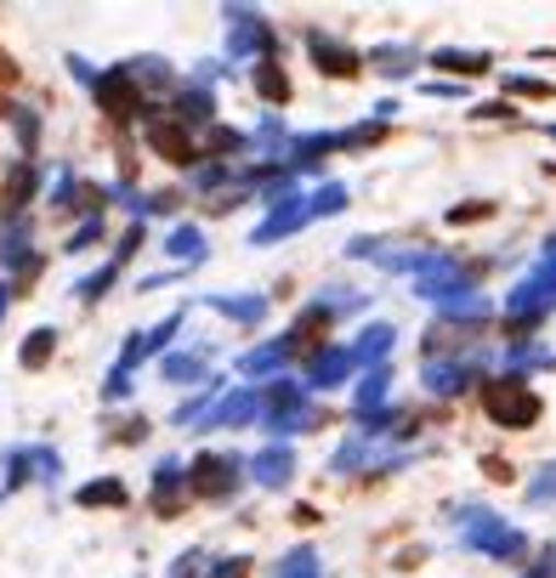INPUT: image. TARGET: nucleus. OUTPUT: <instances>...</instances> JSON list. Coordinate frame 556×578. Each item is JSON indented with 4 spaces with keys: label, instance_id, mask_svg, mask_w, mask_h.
<instances>
[{
    "label": "nucleus",
    "instance_id": "nucleus-1",
    "mask_svg": "<svg viewBox=\"0 0 556 578\" xmlns=\"http://www.w3.org/2000/svg\"><path fill=\"white\" fill-rule=\"evenodd\" d=\"M551 313H556V238L545 245L540 267L529 272V279H517V290L506 295V324L511 329H534Z\"/></svg>",
    "mask_w": 556,
    "mask_h": 578
},
{
    "label": "nucleus",
    "instance_id": "nucleus-2",
    "mask_svg": "<svg viewBox=\"0 0 556 578\" xmlns=\"http://www.w3.org/2000/svg\"><path fill=\"white\" fill-rule=\"evenodd\" d=\"M256 403L268 408V420H273L279 437H296V431H318V426H324V408H318V403L307 397V386H296V381H273Z\"/></svg>",
    "mask_w": 556,
    "mask_h": 578
},
{
    "label": "nucleus",
    "instance_id": "nucleus-3",
    "mask_svg": "<svg viewBox=\"0 0 556 578\" xmlns=\"http://www.w3.org/2000/svg\"><path fill=\"white\" fill-rule=\"evenodd\" d=\"M461 544H466V551H483V556H500V562L529 551V539H522L517 528H506L500 517H488L483 505H466L461 510Z\"/></svg>",
    "mask_w": 556,
    "mask_h": 578
},
{
    "label": "nucleus",
    "instance_id": "nucleus-4",
    "mask_svg": "<svg viewBox=\"0 0 556 578\" xmlns=\"http://www.w3.org/2000/svg\"><path fill=\"white\" fill-rule=\"evenodd\" d=\"M483 408H488V420L506 426V431H529V426L545 415L540 392H529L522 381H495V386H483Z\"/></svg>",
    "mask_w": 556,
    "mask_h": 578
},
{
    "label": "nucleus",
    "instance_id": "nucleus-5",
    "mask_svg": "<svg viewBox=\"0 0 556 578\" xmlns=\"http://www.w3.org/2000/svg\"><path fill=\"white\" fill-rule=\"evenodd\" d=\"M273 46H279V34L256 7H227V57L245 63V57H268Z\"/></svg>",
    "mask_w": 556,
    "mask_h": 578
},
{
    "label": "nucleus",
    "instance_id": "nucleus-6",
    "mask_svg": "<svg viewBox=\"0 0 556 578\" xmlns=\"http://www.w3.org/2000/svg\"><path fill=\"white\" fill-rule=\"evenodd\" d=\"M239 460L234 454H200L188 465V494H200V499H234L239 494Z\"/></svg>",
    "mask_w": 556,
    "mask_h": 578
},
{
    "label": "nucleus",
    "instance_id": "nucleus-7",
    "mask_svg": "<svg viewBox=\"0 0 556 578\" xmlns=\"http://www.w3.org/2000/svg\"><path fill=\"white\" fill-rule=\"evenodd\" d=\"M347 256H352V261H375V267H386V272H420L438 250H427V245H392V238H352Z\"/></svg>",
    "mask_w": 556,
    "mask_h": 578
},
{
    "label": "nucleus",
    "instance_id": "nucleus-8",
    "mask_svg": "<svg viewBox=\"0 0 556 578\" xmlns=\"http://www.w3.org/2000/svg\"><path fill=\"white\" fill-rule=\"evenodd\" d=\"M415 295H420V301H438V306H443V301H454V295H472V284H466L461 261L438 250L427 267L415 272Z\"/></svg>",
    "mask_w": 556,
    "mask_h": 578
},
{
    "label": "nucleus",
    "instance_id": "nucleus-9",
    "mask_svg": "<svg viewBox=\"0 0 556 578\" xmlns=\"http://www.w3.org/2000/svg\"><path fill=\"white\" fill-rule=\"evenodd\" d=\"M91 97L103 102V109H109L114 120H137V114H148V102H143V91H137V86H131L125 68H97Z\"/></svg>",
    "mask_w": 556,
    "mask_h": 578
},
{
    "label": "nucleus",
    "instance_id": "nucleus-10",
    "mask_svg": "<svg viewBox=\"0 0 556 578\" xmlns=\"http://www.w3.org/2000/svg\"><path fill=\"white\" fill-rule=\"evenodd\" d=\"M302 227H307V199H302L296 188H290V182H279L268 222H261L250 238H256V245H273V238H290V233H302Z\"/></svg>",
    "mask_w": 556,
    "mask_h": 578
},
{
    "label": "nucleus",
    "instance_id": "nucleus-11",
    "mask_svg": "<svg viewBox=\"0 0 556 578\" xmlns=\"http://www.w3.org/2000/svg\"><path fill=\"white\" fill-rule=\"evenodd\" d=\"M307 52H313V63L324 68V75H336V80H352L358 68H364V52L347 46V41H336V34H324V29L307 34Z\"/></svg>",
    "mask_w": 556,
    "mask_h": 578
},
{
    "label": "nucleus",
    "instance_id": "nucleus-12",
    "mask_svg": "<svg viewBox=\"0 0 556 578\" xmlns=\"http://www.w3.org/2000/svg\"><path fill=\"white\" fill-rule=\"evenodd\" d=\"M177 329H182V313L159 318V324H154V329H143V335H131V340H125V352H120V363H114V374H125V381H131V369H137L143 358H159V352H166Z\"/></svg>",
    "mask_w": 556,
    "mask_h": 578
},
{
    "label": "nucleus",
    "instance_id": "nucleus-13",
    "mask_svg": "<svg viewBox=\"0 0 556 578\" xmlns=\"http://www.w3.org/2000/svg\"><path fill=\"white\" fill-rule=\"evenodd\" d=\"M261 415V403H256V392L250 386H234L222 403H211V415H205V426L211 431H239V426H250Z\"/></svg>",
    "mask_w": 556,
    "mask_h": 578
},
{
    "label": "nucleus",
    "instance_id": "nucleus-14",
    "mask_svg": "<svg viewBox=\"0 0 556 578\" xmlns=\"http://www.w3.org/2000/svg\"><path fill=\"white\" fill-rule=\"evenodd\" d=\"M12 471V483H23V476H35V483H57L63 476V460H57V449H12L7 460H0Z\"/></svg>",
    "mask_w": 556,
    "mask_h": 578
},
{
    "label": "nucleus",
    "instance_id": "nucleus-15",
    "mask_svg": "<svg viewBox=\"0 0 556 578\" xmlns=\"http://www.w3.org/2000/svg\"><path fill=\"white\" fill-rule=\"evenodd\" d=\"M148 148L159 159H171V165H193V159H200V154H193V136L177 120H148Z\"/></svg>",
    "mask_w": 556,
    "mask_h": 578
},
{
    "label": "nucleus",
    "instance_id": "nucleus-16",
    "mask_svg": "<svg viewBox=\"0 0 556 578\" xmlns=\"http://www.w3.org/2000/svg\"><path fill=\"white\" fill-rule=\"evenodd\" d=\"M472 381H477V358H449V363L432 358V363H427V386H432L438 397H461Z\"/></svg>",
    "mask_w": 556,
    "mask_h": 578
},
{
    "label": "nucleus",
    "instance_id": "nucleus-17",
    "mask_svg": "<svg viewBox=\"0 0 556 578\" xmlns=\"http://www.w3.org/2000/svg\"><path fill=\"white\" fill-rule=\"evenodd\" d=\"M182 499H188V471L177 460H159V471H154V510L159 517H177Z\"/></svg>",
    "mask_w": 556,
    "mask_h": 578
},
{
    "label": "nucleus",
    "instance_id": "nucleus-18",
    "mask_svg": "<svg viewBox=\"0 0 556 578\" xmlns=\"http://www.w3.org/2000/svg\"><path fill=\"white\" fill-rule=\"evenodd\" d=\"M177 125L188 131V125H216V97H211V86H177Z\"/></svg>",
    "mask_w": 556,
    "mask_h": 578
},
{
    "label": "nucleus",
    "instance_id": "nucleus-19",
    "mask_svg": "<svg viewBox=\"0 0 556 578\" xmlns=\"http://www.w3.org/2000/svg\"><path fill=\"white\" fill-rule=\"evenodd\" d=\"M245 471L256 476L261 488H284L290 476H296V454H290V449H279V442H273V449H261V454H256Z\"/></svg>",
    "mask_w": 556,
    "mask_h": 578
},
{
    "label": "nucleus",
    "instance_id": "nucleus-20",
    "mask_svg": "<svg viewBox=\"0 0 556 578\" xmlns=\"http://www.w3.org/2000/svg\"><path fill=\"white\" fill-rule=\"evenodd\" d=\"M205 306L222 313V318H234V324H245V329H256L261 318H268V295H205Z\"/></svg>",
    "mask_w": 556,
    "mask_h": 578
},
{
    "label": "nucleus",
    "instance_id": "nucleus-21",
    "mask_svg": "<svg viewBox=\"0 0 556 578\" xmlns=\"http://www.w3.org/2000/svg\"><path fill=\"white\" fill-rule=\"evenodd\" d=\"M352 369H358V363H352L347 347H324V352H313V363H307V381H313V386H341Z\"/></svg>",
    "mask_w": 556,
    "mask_h": 578
},
{
    "label": "nucleus",
    "instance_id": "nucleus-22",
    "mask_svg": "<svg viewBox=\"0 0 556 578\" xmlns=\"http://www.w3.org/2000/svg\"><path fill=\"white\" fill-rule=\"evenodd\" d=\"M0 267L7 272L35 267V256H29V216H12L7 227H0Z\"/></svg>",
    "mask_w": 556,
    "mask_h": 578
},
{
    "label": "nucleus",
    "instance_id": "nucleus-23",
    "mask_svg": "<svg viewBox=\"0 0 556 578\" xmlns=\"http://www.w3.org/2000/svg\"><path fill=\"white\" fill-rule=\"evenodd\" d=\"M392 340H398V329H392V324H370L364 335H358V347H347V352H352L358 369H370V363L381 369V358L392 352Z\"/></svg>",
    "mask_w": 556,
    "mask_h": 578
},
{
    "label": "nucleus",
    "instance_id": "nucleus-24",
    "mask_svg": "<svg viewBox=\"0 0 556 578\" xmlns=\"http://www.w3.org/2000/svg\"><path fill=\"white\" fill-rule=\"evenodd\" d=\"M364 63L375 68V75H386V80H404V75H415L420 52H415V46H370Z\"/></svg>",
    "mask_w": 556,
    "mask_h": 578
},
{
    "label": "nucleus",
    "instance_id": "nucleus-25",
    "mask_svg": "<svg viewBox=\"0 0 556 578\" xmlns=\"http://www.w3.org/2000/svg\"><path fill=\"white\" fill-rule=\"evenodd\" d=\"M131 494H125V483L120 476H97V483H86L80 494H75V505H86V510H120Z\"/></svg>",
    "mask_w": 556,
    "mask_h": 578
},
{
    "label": "nucleus",
    "instance_id": "nucleus-26",
    "mask_svg": "<svg viewBox=\"0 0 556 578\" xmlns=\"http://www.w3.org/2000/svg\"><path fill=\"white\" fill-rule=\"evenodd\" d=\"M432 68H449V75H488V68H495V57H488V52L443 46V52H432Z\"/></svg>",
    "mask_w": 556,
    "mask_h": 578
},
{
    "label": "nucleus",
    "instance_id": "nucleus-27",
    "mask_svg": "<svg viewBox=\"0 0 556 578\" xmlns=\"http://www.w3.org/2000/svg\"><path fill=\"white\" fill-rule=\"evenodd\" d=\"M125 75H131V86H137V91H143V86L159 91V86H171V80H177L166 57H131V63H125Z\"/></svg>",
    "mask_w": 556,
    "mask_h": 578
},
{
    "label": "nucleus",
    "instance_id": "nucleus-28",
    "mask_svg": "<svg viewBox=\"0 0 556 578\" xmlns=\"http://www.w3.org/2000/svg\"><path fill=\"white\" fill-rule=\"evenodd\" d=\"M529 369H556V352L551 347H511L506 352V381H522Z\"/></svg>",
    "mask_w": 556,
    "mask_h": 578
},
{
    "label": "nucleus",
    "instance_id": "nucleus-29",
    "mask_svg": "<svg viewBox=\"0 0 556 578\" xmlns=\"http://www.w3.org/2000/svg\"><path fill=\"white\" fill-rule=\"evenodd\" d=\"M256 91H261V102H273V109H279V102H290V75H284L273 57H261V68H256Z\"/></svg>",
    "mask_w": 556,
    "mask_h": 578
},
{
    "label": "nucleus",
    "instance_id": "nucleus-30",
    "mask_svg": "<svg viewBox=\"0 0 556 578\" xmlns=\"http://www.w3.org/2000/svg\"><path fill=\"white\" fill-rule=\"evenodd\" d=\"M386 386H392V374L386 369H370V381L358 386V397H352V408H358V420H370V415H381V403H386Z\"/></svg>",
    "mask_w": 556,
    "mask_h": 578
},
{
    "label": "nucleus",
    "instance_id": "nucleus-31",
    "mask_svg": "<svg viewBox=\"0 0 556 578\" xmlns=\"http://www.w3.org/2000/svg\"><path fill=\"white\" fill-rule=\"evenodd\" d=\"M29 193H35V159H18L12 177H7V211H12V216H23Z\"/></svg>",
    "mask_w": 556,
    "mask_h": 578
},
{
    "label": "nucleus",
    "instance_id": "nucleus-32",
    "mask_svg": "<svg viewBox=\"0 0 556 578\" xmlns=\"http://www.w3.org/2000/svg\"><path fill=\"white\" fill-rule=\"evenodd\" d=\"M166 250L177 256V261H205V233L193 227V222H182V227H171V238H166Z\"/></svg>",
    "mask_w": 556,
    "mask_h": 578
},
{
    "label": "nucleus",
    "instance_id": "nucleus-33",
    "mask_svg": "<svg viewBox=\"0 0 556 578\" xmlns=\"http://www.w3.org/2000/svg\"><path fill=\"white\" fill-rule=\"evenodd\" d=\"M273 578H324V562H318L313 544H296V551L273 567Z\"/></svg>",
    "mask_w": 556,
    "mask_h": 578
},
{
    "label": "nucleus",
    "instance_id": "nucleus-34",
    "mask_svg": "<svg viewBox=\"0 0 556 578\" xmlns=\"http://www.w3.org/2000/svg\"><path fill=\"white\" fill-rule=\"evenodd\" d=\"M159 374H166L171 386H182V381H205V352H171L166 363H159Z\"/></svg>",
    "mask_w": 556,
    "mask_h": 578
},
{
    "label": "nucleus",
    "instance_id": "nucleus-35",
    "mask_svg": "<svg viewBox=\"0 0 556 578\" xmlns=\"http://www.w3.org/2000/svg\"><path fill=\"white\" fill-rule=\"evenodd\" d=\"M52 352H57V329H29L18 363H23V369H46V363H52Z\"/></svg>",
    "mask_w": 556,
    "mask_h": 578
},
{
    "label": "nucleus",
    "instance_id": "nucleus-36",
    "mask_svg": "<svg viewBox=\"0 0 556 578\" xmlns=\"http://www.w3.org/2000/svg\"><path fill=\"white\" fill-rule=\"evenodd\" d=\"M290 358H296V352H290L284 340H273V347H261V352H245L239 358V374H268V369H284Z\"/></svg>",
    "mask_w": 556,
    "mask_h": 578
},
{
    "label": "nucleus",
    "instance_id": "nucleus-37",
    "mask_svg": "<svg viewBox=\"0 0 556 578\" xmlns=\"http://www.w3.org/2000/svg\"><path fill=\"white\" fill-rule=\"evenodd\" d=\"M347 211V188L341 182H324L313 199H307V222H318V216H341Z\"/></svg>",
    "mask_w": 556,
    "mask_h": 578
},
{
    "label": "nucleus",
    "instance_id": "nucleus-38",
    "mask_svg": "<svg viewBox=\"0 0 556 578\" xmlns=\"http://www.w3.org/2000/svg\"><path fill=\"white\" fill-rule=\"evenodd\" d=\"M239 148H245V136H239V131H227V125H205L200 159H205V154H239Z\"/></svg>",
    "mask_w": 556,
    "mask_h": 578
},
{
    "label": "nucleus",
    "instance_id": "nucleus-39",
    "mask_svg": "<svg viewBox=\"0 0 556 578\" xmlns=\"http://www.w3.org/2000/svg\"><path fill=\"white\" fill-rule=\"evenodd\" d=\"M522 499H529V505H534V510H545V505H551V499H556V460H551V465H540V471H534V483H529V494H522Z\"/></svg>",
    "mask_w": 556,
    "mask_h": 578
},
{
    "label": "nucleus",
    "instance_id": "nucleus-40",
    "mask_svg": "<svg viewBox=\"0 0 556 578\" xmlns=\"http://www.w3.org/2000/svg\"><path fill=\"white\" fill-rule=\"evenodd\" d=\"M114 279H120V261L109 256V267H97L91 279H80V284H75V295H80V301H97V295H103V290H109Z\"/></svg>",
    "mask_w": 556,
    "mask_h": 578
},
{
    "label": "nucleus",
    "instance_id": "nucleus-41",
    "mask_svg": "<svg viewBox=\"0 0 556 578\" xmlns=\"http://www.w3.org/2000/svg\"><path fill=\"white\" fill-rule=\"evenodd\" d=\"M211 403H216V386H205L200 397H188V403L177 408V426H200V420L211 415Z\"/></svg>",
    "mask_w": 556,
    "mask_h": 578
},
{
    "label": "nucleus",
    "instance_id": "nucleus-42",
    "mask_svg": "<svg viewBox=\"0 0 556 578\" xmlns=\"http://www.w3.org/2000/svg\"><path fill=\"white\" fill-rule=\"evenodd\" d=\"M97 238H103V216H86V222H80V227L69 233V245H63V250H69V256H75V250L97 245Z\"/></svg>",
    "mask_w": 556,
    "mask_h": 578
},
{
    "label": "nucleus",
    "instance_id": "nucleus-43",
    "mask_svg": "<svg viewBox=\"0 0 556 578\" xmlns=\"http://www.w3.org/2000/svg\"><path fill=\"white\" fill-rule=\"evenodd\" d=\"M506 91H517V97H551L556 86L540 80V75H506Z\"/></svg>",
    "mask_w": 556,
    "mask_h": 578
},
{
    "label": "nucleus",
    "instance_id": "nucleus-44",
    "mask_svg": "<svg viewBox=\"0 0 556 578\" xmlns=\"http://www.w3.org/2000/svg\"><path fill=\"white\" fill-rule=\"evenodd\" d=\"M222 182H234V165H200V170H193V188H200V193H211Z\"/></svg>",
    "mask_w": 556,
    "mask_h": 578
},
{
    "label": "nucleus",
    "instance_id": "nucleus-45",
    "mask_svg": "<svg viewBox=\"0 0 556 578\" xmlns=\"http://www.w3.org/2000/svg\"><path fill=\"white\" fill-rule=\"evenodd\" d=\"M12 125H18V136H23V148L35 154V136H41V120H35V109H12Z\"/></svg>",
    "mask_w": 556,
    "mask_h": 578
},
{
    "label": "nucleus",
    "instance_id": "nucleus-46",
    "mask_svg": "<svg viewBox=\"0 0 556 578\" xmlns=\"http://www.w3.org/2000/svg\"><path fill=\"white\" fill-rule=\"evenodd\" d=\"M279 143H284V120L268 114V120H261V148H279Z\"/></svg>",
    "mask_w": 556,
    "mask_h": 578
},
{
    "label": "nucleus",
    "instance_id": "nucleus-47",
    "mask_svg": "<svg viewBox=\"0 0 556 578\" xmlns=\"http://www.w3.org/2000/svg\"><path fill=\"white\" fill-rule=\"evenodd\" d=\"M245 567H250L245 556H227V562H216V567H211L205 578H245Z\"/></svg>",
    "mask_w": 556,
    "mask_h": 578
},
{
    "label": "nucleus",
    "instance_id": "nucleus-48",
    "mask_svg": "<svg viewBox=\"0 0 556 578\" xmlns=\"http://www.w3.org/2000/svg\"><path fill=\"white\" fill-rule=\"evenodd\" d=\"M506 114H517L511 102H483V109H477V120H506Z\"/></svg>",
    "mask_w": 556,
    "mask_h": 578
},
{
    "label": "nucleus",
    "instance_id": "nucleus-49",
    "mask_svg": "<svg viewBox=\"0 0 556 578\" xmlns=\"http://www.w3.org/2000/svg\"><path fill=\"white\" fill-rule=\"evenodd\" d=\"M522 578H556V551L540 562V567H529V573H522Z\"/></svg>",
    "mask_w": 556,
    "mask_h": 578
},
{
    "label": "nucleus",
    "instance_id": "nucleus-50",
    "mask_svg": "<svg viewBox=\"0 0 556 578\" xmlns=\"http://www.w3.org/2000/svg\"><path fill=\"white\" fill-rule=\"evenodd\" d=\"M7 301H12V284H0V318H7Z\"/></svg>",
    "mask_w": 556,
    "mask_h": 578
}]
</instances>
